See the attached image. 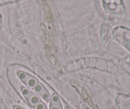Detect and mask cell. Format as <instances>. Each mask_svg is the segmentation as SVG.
I'll use <instances>...</instances> for the list:
<instances>
[{"mask_svg":"<svg viewBox=\"0 0 130 109\" xmlns=\"http://www.w3.org/2000/svg\"><path fill=\"white\" fill-rule=\"evenodd\" d=\"M19 80L29 89H33L39 82L38 80L30 74L24 71H18L17 73Z\"/></svg>","mask_w":130,"mask_h":109,"instance_id":"1","label":"cell"},{"mask_svg":"<svg viewBox=\"0 0 130 109\" xmlns=\"http://www.w3.org/2000/svg\"><path fill=\"white\" fill-rule=\"evenodd\" d=\"M32 89L34 93H35L37 95L39 96L41 99H42L47 103H49L51 98L50 94L48 91L46 89L45 87L41 83L38 82Z\"/></svg>","mask_w":130,"mask_h":109,"instance_id":"2","label":"cell"},{"mask_svg":"<svg viewBox=\"0 0 130 109\" xmlns=\"http://www.w3.org/2000/svg\"><path fill=\"white\" fill-rule=\"evenodd\" d=\"M25 100L27 102L28 104L31 107H34L39 102H41V99L40 98V97L32 91H30L29 95L25 98Z\"/></svg>","mask_w":130,"mask_h":109,"instance_id":"3","label":"cell"},{"mask_svg":"<svg viewBox=\"0 0 130 109\" xmlns=\"http://www.w3.org/2000/svg\"><path fill=\"white\" fill-rule=\"evenodd\" d=\"M20 90H21V93L22 95L24 96V98H26L30 93V90L28 88L25 86H21L20 87Z\"/></svg>","mask_w":130,"mask_h":109,"instance_id":"4","label":"cell"},{"mask_svg":"<svg viewBox=\"0 0 130 109\" xmlns=\"http://www.w3.org/2000/svg\"><path fill=\"white\" fill-rule=\"evenodd\" d=\"M50 109H63L62 102L58 103H50Z\"/></svg>","mask_w":130,"mask_h":109,"instance_id":"5","label":"cell"},{"mask_svg":"<svg viewBox=\"0 0 130 109\" xmlns=\"http://www.w3.org/2000/svg\"><path fill=\"white\" fill-rule=\"evenodd\" d=\"M33 108H34V109H48L45 103L43 102H40Z\"/></svg>","mask_w":130,"mask_h":109,"instance_id":"6","label":"cell"},{"mask_svg":"<svg viewBox=\"0 0 130 109\" xmlns=\"http://www.w3.org/2000/svg\"><path fill=\"white\" fill-rule=\"evenodd\" d=\"M13 109H25V108H23V107H20V106L15 105L13 107Z\"/></svg>","mask_w":130,"mask_h":109,"instance_id":"7","label":"cell"},{"mask_svg":"<svg viewBox=\"0 0 130 109\" xmlns=\"http://www.w3.org/2000/svg\"><path fill=\"white\" fill-rule=\"evenodd\" d=\"M63 109H71V108H70L69 107V106H67V105H65V107H64V108Z\"/></svg>","mask_w":130,"mask_h":109,"instance_id":"8","label":"cell"}]
</instances>
